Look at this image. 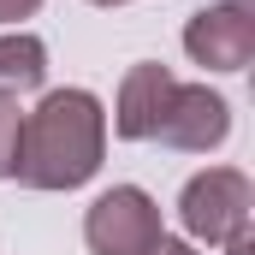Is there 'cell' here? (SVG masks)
<instances>
[{"label": "cell", "instance_id": "obj_1", "mask_svg": "<svg viewBox=\"0 0 255 255\" xmlns=\"http://www.w3.org/2000/svg\"><path fill=\"white\" fill-rule=\"evenodd\" d=\"M107 154V107L89 89H48L18 130L12 178L24 190H77L101 172Z\"/></svg>", "mask_w": 255, "mask_h": 255}, {"label": "cell", "instance_id": "obj_2", "mask_svg": "<svg viewBox=\"0 0 255 255\" xmlns=\"http://www.w3.org/2000/svg\"><path fill=\"white\" fill-rule=\"evenodd\" d=\"M255 214V184L238 166H208L178 190V220L190 232V244H226L238 232H250Z\"/></svg>", "mask_w": 255, "mask_h": 255}, {"label": "cell", "instance_id": "obj_3", "mask_svg": "<svg viewBox=\"0 0 255 255\" xmlns=\"http://www.w3.org/2000/svg\"><path fill=\"white\" fill-rule=\"evenodd\" d=\"M160 232H166L160 226V202L142 184H113V190L95 196L89 214H83L89 255H142V250H154Z\"/></svg>", "mask_w": 255, "mask_h": 255}, {"label": "cell", "instance_id": "obj_4", "mask_svg": "<svg viewBox=\"0 0 255 255\" xmlns=\"http://www.w3.org/2000/svg\"><path fill=\"white\" fill-rule=\"evenodd\" d=\"M184 54L208 71H244L255 60V6L250 0H220L202 6L184 24Z\"/></svg>", "mask_w": 255, "mask_h": 255}, {"label": "cell", "instance_id": "obj_5", "mask_svg": "<svg viewBox=\"0 0 255 255\" xmlns=\"http://www.w3.org/2000/svg\"><path fill=\"white\" fill-rule=\"evenodd\" d=\"M232 136V101L208 83H178L160 125H154V142L178 148V154H208Z\"/></svg>", "mask_w": 255, "mask_h": 255}, {"label": "cell", "instance_id": "obj_6", "mask_svg": "<svg viewBox=\"0 0 255 255\" xmlns=\"http://www.w3.org/2000/svg\"><path fill=\"white\" fill-rule=\"evenodd\" d=\"M172 89H178V77H172L160 60L130 65L125 83H119V101H113V130H119L125 142H154V125H160Z\"/></svg>", "mask_w": 255, "mask_h": 255}, {"label": "cell", "instance_id": "obj_7", "mask_svg": "<svg viewBox=\"0 0 255 255\" xmlns=\"http://www.w3.org/2000/svg\"><path fill=\"white\" fill-rule=\"evenodd\" d=\"M48 83V42L30 30L0 36V89H42Z\"/></svg>", "mask_w": 255, "mask_h": 255}, {"label": "cell", "instance_id": "obj_8", "mask_svg": "<svg viewBox=\"0 0 255 255\" xmlns=\"http://www.w3.org/2000/svg\"><path fill=\"white\" fill-rule=\"evenodd\" d=\"M18 130H24L18 89H0V178H12V166H18Z\"/></svg>", "mask_w": 255, "mask_h": 255}, {"label": "cell", "instance_id": "obj_9", "mask_svg": "<svg viewBox=\"0 0 255 255\" xmlns=\"http://www.w3.org/2000/svg\"><path fill=\"white\" fill-rule=\"evenodd\" d=\"M36 12H42V0H0V24H24Z\"/></svg>", "mask_w": 255, "mask_h": 255}, {"label": "cell", "instance_id": "obj_10", "mask_svg": "<svg viewBox=\"0 0 255 255\" xmlns=\"http://www.w3.org/2000/svg\"><path fill=\"white\" fill-rule=\"evenodd\" d=\"M142 255H196V244H190V238H166V232H160L154 250H142Z\"/></svg>", "mask_w": 255, "mask_h": 255}, {"label": "cell", "instance_id": "obj_11", "mask_svg": "<svg viewBox=\"0 0 255 255\" xmlns=\"http://www.w3.org/2000/svg\"><path fill=\"white\" fill-rule=\"evenodd\" d=\"M255 244H250V232H238V238H226V255H250Z\"/></svg>", "mask_w": 255, "mask_h": 255}, {"label": "cell", "instance_id": "obj_12", "mask_svg": "<svg viewBox=\"0 0 255 255\" xmlns=\"http://www.w3.org/2000/svg\"><path fill=\"white\" fill-rule=\"evenodd\" d=\"M89 6H125V0H89Z\"/></svg>", "mask_w": 255, "mask_h": 255}]
</instances>
